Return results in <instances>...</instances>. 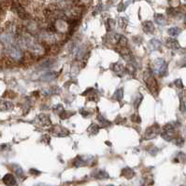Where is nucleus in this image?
<instances>
[{
    "label": "nucleus",
    "instance_id": "f257e3e1",
    "mask_svg": "<svg viewBox=\"0 0 186 186\" xmlns=\"http://www.w3.org/2000/svg\"><path fill=\"white\" fill-rule=\"evenodd\" d=\"M0 40L4 44L8 55L15 59V60H20L23 56V53L15 38L11 35H2V36L0 37Z\"/></svg>",
    "mask_w": 186,
    "mask_h": 186
},
{
    "label": "nucleus",
    "instance_id": "f03ea898",
    "mask_svg": "<svg viewBox=\"0 0 186 186\" xmlns=\"http://www.w3.org/2000/svg\"><path fill=\"white\" fill-rule=\"evenodd\" d=\"M143 79H144V82L147 85L148 89L154 93V94H156V92L158 90V84L154 77L153 73H151V70H147L144 73V77H143Z\"/></svg>",
    "mask_w": 186,
    "mask_h": 186
},
{
    "label": "nucleus",
    "instance_id": "7ed1b4c3",
    "mask_svg": "<svg viewBox=\"0 0 186 186\" xmlns=\"http://www.w3.org/2000/svg\"><path fill=\"white\" fill-rule=\"evenodd\" d=\"M153 70L158 77H164L167 73V64L163 59H157L153 63Z\"/></svg>",
    "mask_w": 186,
    "mask_h": 186
},
{
    "label": "nucleus",
    "instance_id": "20e7f679",
    "mask_svg": "<svg viewBox=\"0 0 186 186\" xmlns=\"http://www.w3.org/2000/svg\"><path fill=\"white\" fill-rule=\"evenodd\" d=\"M159 133V126L157 125H154L150 126V128L146 130V133H145V138L148 139V140H151V139H154V137H156Z\"/></svg>",
    "mask_w": 186,
    "mask_h": 186
},
{
    "label": "nucleus",
    "instance_id": "39448f33",
    "mask_svg": "<svg viewBox=\"0 0 186 186\" xmlns=\"http://www.w3.org/2000/svg\"><path fill=\"white\" fill-rule=\"evenodd\" d=\"M2 181H3V182H4L7 186H14V185H16V183H17L15 177H14L12 174H11V173L6 174V175L3 177Z\"/></svg>",
    "mask_w": 186,
    "mask_h": 186
},
{
    "label": "nucleus",
    "instance_id": "423d86ee",
    "mask_svg": "<svg viewBox=\"0 0 186 186\" xmlns=\"http://www.w3.org/2000/svg\"><path fill=\"white\" fill-rule=\"evenodd\" d=\"M53 132H54V135H56V136H58V137H65L69 134V131L64 128H62V126H55L53 129Z\"/></svg>",
    "mask_w": 186,
    "mask_h": 186
},
{
    "label": "nucleus",
    "instance_id": "0eeeda50",
    "mask_svg": "<svg viewBox=\"0 0 186 186\" xmlns=\"http://www.w3.org/2000/svg\"><path fill=\"white\" fill-rule=\"evenodd\" d=\"M121 36H122L119 35V33H108V35L107 40H108V42H109V43H111V44H117V43H119Z\"/></svg>",
    "mask_w": 186,
    "mask_h": 186
},
{
    "label": "nucleus",
    "instance_id": "6e6552de",
    "mask_svg": "<svg viewBox=\"0 0 186 186\" xmlns=\"http://www.w3.org/2000/svg\"><path fill=\"white\" fill-rule=\"evenodd\" d=\"M112 70L114 71V73L118 75H122L124 74L125 72V68H124V66L120 63V62H116L114 64H112Z\"/></svg>",
    "mask_w": 186,
    "mask_h": 186
},
{
    "label": "nucleus",
    "instance_id": "1a4fd4ad",
    "mask_svg": "<svg viewBox=\"0 0 186 186\" xmlns=\"http://www.w3.org/2000/svg\"><path fill=\"white\" fill-rule=\"evenodd\" d=\"M166 45L171 49H179L181 48L179 42L174 38H167L166 41Z\"/></svg>",
    "mask_w": 186,
    "mask_h": 186
},
{
    "label": "nucleus",
    "instance_id": "9d476101",
    "mask_svg": "<svg viewBox=\"0 0 186 186\" xmlns=\"http://www.w3.org/2000/svg\"><path fill=\"white\" fill-rule=\"evenodd\" d=\"M143 31H144L146 33H153L154 31V23L150 22V21H146L143 22Z\"/></svg>",
    "mask_w": 186,
    "mask_h": 186
},
{
    "label": "nucleus",
    "instance_id": "9b49d317",
    "mask_svg": "<svg viewBox=\"0 0 186 186\" xmlns=\"http://www.w3.org/2000/svg\"><path fill=\"white\" fill-rule=\"evenodd\" d=\"M38 123L43 126H50V120L48 115H40L38 116Z\"/></svg>",
    "mask_w": 186,
    "mask_h": 186
},
{
    "label": "nucleus",
    "instance_id": "f8f14e48",
    "mask_svg": "<svg viewBox=\"0 0 186 186\" xmlns=\"http://www.w3.org/2000/svg\"><path fill=\"white\" fill-rule=\"evenodd\" d=\"M122 176H123L124 178L129 180V179H132L133 177L135 176V172H134V170H132V168L125 167V168H123V170H122Z\"/></svg>",
    "mask_w": 186,
    "mask_h": 186
},
{
    "label": "nucleus",
    "instance_id": "ddd939ff",
    "mask_svg": "<svg viewBox=\"0 0 186 186\" xmlns=\"http://www.w3.org/2000/svg\"><path fill=\"white\" fill-rule=\"evenodd\" d=\"M94 177L96 179H98V180H105V179H108L109 176H108V172H106L104 170H97L94 174Z\"/></svg>",
    "mask_w": 186,
    "mask_h": 186
},
{
    "label": "nucleus",
    "instance_id": "4468645a",
    "mask_svg": "<svg viewBox=\"0 0 186 186\" xmlns=\"http://www.w3.org/2000/svg\"><path fill=\"white\" fill-rule=\"evenodd\" d=\"M87 165V161L85 160V158H83V156H78L77 158L75 159L74 162V166L75 167H82V166H86Z\"/></svg>",
    "mask_w": 186,
    "mask_h": 186
},
{
    "label": "nucleus",
    "instance_id": "2eb2a0df",
    "mask_svg": "<svg viewBox=\"0 0 186 186\" xmlns=\"http://www.w3.org/2000/svg\"><path fill=\"white\" fill-rule=\"evenodd\" d=\"M154 19H155L156 23H158L159 25H165L166 23V20L164 17V15L162 14H155Z\"/></svg>",
    "mask_w": 186,
    "mask_h": 186
},
{
    "label": "nucleus",
    "instance_id": "dca6fc26",
    "mask_svg": "<svg viewBox=\"0 0 186 186\" xmlns=\"http://www.w3.org/2000/svg\"><path fill=\"white\" fill-rule=\"evenodd\" d=\"M13 108V105L11 103L8 101H0V109L3 111H7V110H11Z\"/></svg>",
    "mask_w": 186,
    "mask_h": 186
},
{
    "label": "nucleus",
    "instance_id": "f3484780",
    "mask_svg": "<svg viewBox=\"0 0 186 186\" xmlns=\"http://www.w3.org/2000/svg\"><path fill=\"white\" fill-rule=\"evenodd\" d=\"M168 35L171 36H177L178 35H180L181 30L178 27H172V28H169L168 29Z\"/></svg>",
    "mask_w": 186,
    "mask_h": 186
},
{
    "label": "nucleus",
    "instance_id": "a211bd4d",
    "mask_svg": "<svg viewBox=\"0 0 186 186\" xmlns=\"http://www.w3.org/2000/svg\"><path fill=\"white\" fill-rule=\"evenodd\" d=\"M123 97V89H119L115 91V93L113 94V99L117 100H121Z\"/></svg>",
    "mask_w": 186,
    "mask_h": 186
},
{
    "label": "nucleus",
    "instance_id": "6ab92c4d",
    "mask_svg": "<svg viewBox=\"0 0 186 186\" xmlns=\"http://www.w3.org/2000/svg\"><path fill=\"white\" fill-rule=\"evenodd\" d=\"M90 134H92V135H95V134H96L98 131H99V126H97V125H96V124H92L90 126H89V129H88V130H87Z\"/></svg>",
    "mask_w": 186,
    "mask_h": 186
},
{
    "label": "nucleus",
    "instance_id": "aec40b11",
    "mask_svg": "<svg viewBox=\"0 0 186 186\" xmlns=\"http://www.w3.org/2000/svg\"><path fill=\"white\" fill-rule=\"evenodd\" d=\"M150 43H151V48H153L154 50L159 49L160 47H161V42H160L159 40H157V39H153V40H151Z\"/></svg>",
    "mask_w": 186,
    "mask_h": 186
},
{
    "label": "nucleus",
    "instance_id": "412c9836",
    "mask_svg": "<svg viewBox=\"0 0 186 186\" xmlns=\"http://www.w3.org/2000/svg\"><path fill=\"white\" fill-rule=\"evenodd\" d=\"M54 77H56V75L54 74H53V73H46L43 77H41V79L43 81H50V80L53 79Z\"/></svg>",
    "mask_w": 186,
    "mask_h": 186
},
{
    "label": "nucleus",
    "instance_id": "4be33fe9",
    "mask_svg": "<svg viewBox=\"0 0 186 186\" xmlns=\"http://www.w3.org/2000/svg\"><path fill=\"white\" fill-rule=\"evenodd\" d=\"M142 99H143V97L140 94H138V96L136 97V100H135V103H134L135 108H138L139 106V104L141 103V101H142Z\"/></svg>",
    "mask_w": 186,
    "mask_h": 186
},
{
    "label": "nucleus",
    "instance_id": "5701e85b",
    "mask_svg": "<svg viewBox=\"0 0 186 186\" xmlns=\"http://www.w3.org/2000/svg\"><path fill=\"white\" fill-rule=\"evenodd\" d=\"M97 120L99 121V123H100L101 125H103V126H108L109 124H111L107 119H105V118L102 117L101 115H98V116H97Z\"/></svg>",
    "mask_w": 186,
    "mask_h": 186
},
{
    "label": "nucleus",
    "instance_id": "b1692460",
    "mask_svg": "<svg viewBox=\"0 0 186 186\" xmlns=\"http://www.w3.org/2000/svg\"><path fill=\"white\" fill-rule=\"evenodd\" d=\"M14 171H15L16 175L18 176V177H21V178H22V177L23 176V170H22V167H19V166H16V167H15Z\"/></svg>",
    "mask_w": 186,
    "mask_h": 186
},
{
    "label": "nucleus",
    "instance_id": "393cba45",
    "mask_svg": "<svg viewBox=\"0 0 186 186\" xmlns=\"http://www.w3.org/2000/svg\"><path fill=\"white\" fill-rule=\"evenodd\" d=\"M131 119H132V121L135 122V123H139V122L141 121L140 117H139L138 115H133L132 117H131Z\"/></svg>",
    "mask_w": 186,
    "mask_h": 186
},
{
    "label": "nucleus",
    "instance_id": "a878e982",
    "mask_svg": "<svg viewBox=\"0 0 186 186\" xmlns=\"http://www.w3.org/2000/svg\"><path fill=\"white\" fill-rule=\"evenodd\" d=\"M175 85L178 87L179 89H182V83H181V79H178V80H176L175 81Z\"/></svg>",
    "mask_w": 186,
    "mask_h": 186
},
{
    "label": "nucleus",
    "instance_id": "bb28decb",
    "mask_svg": "<svg viewBox=\"0 0 186 186\" xmlns=\"http://www.w3.org/2000/svg\"><path fill=\"white\" fill-rule=\"evenodd\" d=\"M183 141H184L182 139H177V140L174 141V143H175V144H177V145H181L183 143Z\"/></svg>",
    "mask_w": 186,
    "mask_h": 186
},
{
    "label": "nucleus",
    "instance_id": "cd10ccee",
    "mask_svg": "<svg viewBox=\"0 0 186 186\" xmlns=\"http://www.w3.org/2000/svg\"><path fill=\"white\" fill-rule=\"evenodd\" d=\"M30 173L33 174V175H38L40 174V172L38 170H34V168H32V170H30Z\"/></svg>",
    "mask_w": 186,
    "mask_h": 186
},
{
    "label": "nucleus",
    "instance_id": "c85d7f7f",
    "mask_svg": "<svg viewBox=\"0 0 186 186\" xmlns=\"http://www.w3.org/2000/svg\"><path fill=\"white\" fill-rule=\"evenodd\" d=\"M36 186H48V185L43 184V183H39V184H38V185H36Z\"/></svg>",
    "mask_w": 186,
    "mask_h": 186
},
{
    "label": "nucleus",
    "instance_id": "c756f323",
    "mask_svg": "<svg viewBox=\"0 0 186 186\" xmlns=\"http://www.w3.org/2000/svg\"><path fill=\"white\" fill-rule=\"evenodd\" d=\"M108 186H113V185H108Z\"/></svg>",
    "mask_w": 186,
    "mask_h": 186
}]
</instances>
